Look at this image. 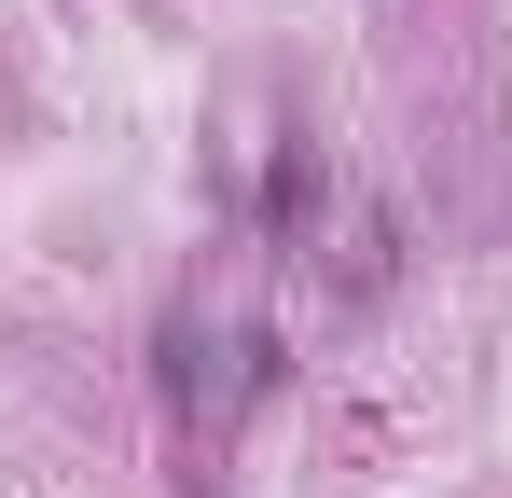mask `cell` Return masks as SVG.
Listing matches in <instances>:
<instances>
[{"label": "cell", "instance_id": "1", "mask_svg": "<svg viewBox=\"0 0 512 498\" xmlns=\"http://www.w3.org/2000/svg\"><path fill=\"white\" fill-rule=\"evenodd\" d=\"M305 208H319V153H305V139H277V166H263V236L305 249Z\"/></svg>", "mask_w": 512, "mask_h": 498}]
</instances>
